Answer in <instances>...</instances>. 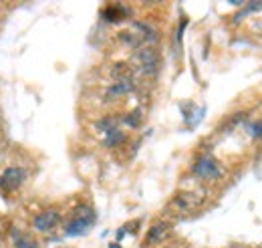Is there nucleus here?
<instances>
[{
  "label": "nucleus",
  "mask_w": 262,
  "mask_h": 248,
  "mask_svg": "<svg viewBox=\"0 0 262 248\" xmlns=\"http://www.w3.org/2000/svg\"><path fill=\"white\" fill-rule=\"evenodd\" d=\"M129 65L133 69V73H135V77L154 79V77H158L160 67H162L160 51L156 47H141V49L133 51Z\"/></svg>",
  "instance_id": "nucleus-1"
},
{
  "label": "nucleus",
  "mask_w": 262,
  "mask_h": 248,
  "mask_svg": "<svg viewBox=\"0 0 262 248\" xmlns=\"http://www.w3.org/2000/svg\"><path fill=\"white\" fill-rule=\"evenodd\" d=\"M192 176L200 182L214 184V182H220L226 176V170L218 161V157H214L212 154H202L198 155L194 163H192Z\"/></svg>",
  "instance_id": "nucleus-2"
},
{
  "label": "nucleus",
  "mask_w": 262,
  "mask_h": 248,
  "mask_svg": "<svg viewBox=\"0 0 262 248\" xmlns=\"http://www.w3.org/2000/svg\"><path fill=\"white\" fill-rule=\"evenodd\" d=\"M95 226V210L89 204H79L73 210V216L65 222L67 236H83Z\"/></svg>",
  "instance_id": "nucleus-3"
},
{
  "label": "nucleus",
  "mask_w": 262,
  "mask_h": 248,
  "mask_svg": "<svg viewBox=\"0 0 262 248\" xmlns=\"http://www.w3.org/2000/svg\"><path fill=\"white\" fill-rule=\"evenodd\" d=\"M204 202V196L194 190H180L167 204V210L173 212L176 216H188L194 210H198Z\"/></svg>",
  "instance_id": "nucleus-4"
},
{
  "label": "nucleus",
  "mask_w": 262,
  "mask_h": 248,
  "mask_svg": "<svg viewBox=\"0 0 262 248\" xmlns=\"http://www.w3.org/2000/svg\"><path fill=\"white\" fill-rule=\"evenodd\" d=\"M29 180V170L20 163H8L0 172V192L4 194H14L27 184Z\"/></svg>",
  "instance_id": "nucleus-5"
},
{
  "label": "nucleus",
  "mask_w": 262,
  "mask_h": 248,
  "mask_svg": "<svg viewBox=\"0 0 262 248\" xmlns=\"http://www.w3.org/2000/svg\"><path fill=\"white\" fill-rule=\"evenodd\" d=\"M33 230L38 234H51L63 224V212L59 208H47L33 218Z\"/></svg>",
  "instance_id": "nucleus-6"
},
{
  "label": "nucleus",
  "mask_w": 262,
  "mask_h": 248,
  "mask_svg": "<svg viewBox=\"0 0 262 248\" xmlns=\"http://www.w3.org/2000/svg\"><path fill=\"white\" fill-rule=\"evenodd\" d=\"M137 85H135V79H125V81H113L109 87H105L103 91V101L107 103H115V101H121L125 97H129L131 93H135Z\"/></svg>",
  "instance_id": "nucleus-7"
},
{
  "label": "nucleus",
  "mask_w": 262,
  "mask_h": 248,
  "mask_svg": "<svg viewBox=\"0 0 262 248\" xmlns=\"http://www.w3.org/2000/svg\"><path fill=\"white\" fill-rule=\"evenodd\" d=\"M6 238H8V242H10L12 248H40L38 238H36L34 234H31V232L23 230V228L16 226V224H12V226L8 228Z\"/></svg>",
  "instance_id": "nucleus-8"
},
{
  "label": "nucleus",
  "mask_w": 262,
  "mask_h": 248,
  "mask_svg": "<svg viewBox=\"0 0 262 248\" xmlns=\"http://www.w3.org/2000/svg\"><path fill=\"white\" fill-rule=\"evenodd\" d=\"M169 230H171V224H169V220H156V222L149 226L147 234H145V246H154V244H160L162 240H165V238H167Z\"/></svg>",
  "instance_id": "nucleus-9"
},
{
  "label": "nucleus",
  "mask_w": 262,
  "mask_h": 248,
  "mask_svg": "<svg viewBox=\"0 0 262 248\" xmlns=\"http://www.w3.org/2000/svg\"><path fill=\"white\" fill-rule=\"evenodd\" d=\"M103 148H107V150H117V148H121V146H125L127 143V133L121 129V127H115V129H111L109 133H105L103 135Z\"/></svg>",
  "instance_id": "nucleus-10"
},
{
  "label": "nucleus",
  "mask_w": 262,
  "mask_h": 248,
  "mask_svg": "<svg viewBox=\"0 0 262 248\" xmlns=\"http://www.w3.org/2000/svg\"><path fill=\"white\" fill-rule=\"evenodd\" d=\"M127 16H131V8L127 4H109L103 10V18L109 23H117V20H123Z\"/></svg>",
  "instance_id": "nucleus-11"
},
{
  "label": "nucleus",
  "mask_w": 262,
  "mask_h": 248,
  "mask_svg": "<svg viewBox=\"0 0 262 248\" xmlns=\"http://www.w3.org/2000/svg\"><path fill=\"white\" fill-rule=\"evenodd\" d=\"M143 123V109L141 107H133L127 113L121 115V125L129 127V129H139Z\"/></svg>",
  "instance_id": "nucleus-12"
},
{
  "label": "nucleus",
  "mask_w": 262,
  "mask_h": 248,
  "mask_svg": "<svg viewBox=\"0 0 262 248\" xmlns=\"http://www.w3.org/2000/svg\"><path fill=\"white\" fill-rule=\"evenodd\" d=\"M252 10L256 12V10H262V2H254V4H248L244 10H240L236 16H234V23H240L244 16H248V14H252Z\"/></svg>",
  "instance_id": "nucleus-13"
},
{
  "label": "nucleus",
  "mask_w": 262,
  "mask_h": 248,
  "mask_svg": "<svg viewBox=\"0 0 262 248\" xmlns=\"http://www.w3.org/2000/svg\"><path fill=\"white\" fill-rule=\"evenodd\" d=\"M250 135H252L254 139L262 137V123H252V127H250Z\"/></svg>",
  "instance_id": "nucleus-14"
},
{
  "label": "nucleus",
  "mask_w": 262,
  "mask_h": 248,
  "mask_svg": "<svg viewBox=\"0 0 262 248\" xmlns=\"http://www.w3.org/2000/svg\"><path fill=\"white\" fill-rule=\"evenodd\" d=\"M109 248H119V246H117V244H111V246H109Z\"/></svg>",
  "instance_id": "nucleus-15"
},
{
  "label": "nucleus",
  "mask_w": 262,
  "mask_h": 248,
  "mask_svg": "<svg viewBox=\"0 0 262 248\" xmlns=\"http://www.w3.org/2000/svg\"><path fill=\"white\" fill-rule=\"evenodd\" d=\"M0 20H2V18H0Z\"/></svg>",
  "instance_id": "nucleus-16"
}]
</instances>
